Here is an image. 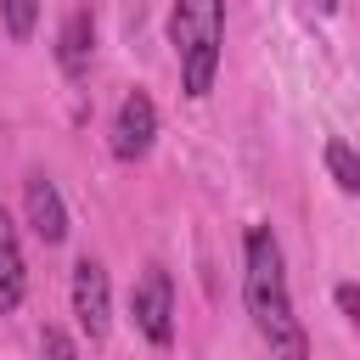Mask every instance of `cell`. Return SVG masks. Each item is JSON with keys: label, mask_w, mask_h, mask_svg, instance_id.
<instances>
[{"label": "cell", "mask_w": 360, "mask_h": 360, "mask_svg": "<svg viewBox=\"0 0 360 360\" xmlns=\"http://www.w3.org/2000/svg\"><path fill=\"white\" fill-rule=\"evenodd\" d=\"M242 304L276 360H309V338H304V321H298L292 287H287V259H281V242L270 225L242 231Z\"/></svg>", "instance_id": "obj_1"}, {"label": "cell", "mask_w": 360, "mask_h": 360, "mask_svg": "<svg viewBox=\"0 0 360 360\" xmlns=\"http://www.w3.org/2000/svg\"><path fill=\"white\" fill-rule=\"evenodd\" d=\"M129 321H135V332L152 349H169L174 343V281H169L163 264H146L141 281L129 287Z\"/></svg>", "instance_id": "obj_3"}, {"label": "cell", "mask_w": 360, "mask_h": 360, "mask_svg": "<svg viewBox=\"0 0 360 360\" xmlns=\"http://www.w3.org/2000/svg\"><path fill=\"white\" fill-rule=\"evenodd\" d=\"M39 354H45V360H79V343H73L62 326H45V332H39Z\"/></svg>", "instance_id": "obj_11"}, {"label": "cell", "mask_w": 360, "mask_h": 360, "mask_svg": "<svg viewBox=\"0 0 360 360\" xmlns=\"http://www.w3.org/2000/svg\"><path fill=\"white\" fill-rule=\"evenodd\" d=\"M0 22H6V34L22 45V39H34V22H39V0H0Z\"/></svg>", "instance_id": "obj_10"}, {"label": "cell", "mask_w": 360, "mask_h": 360, "mask_svg": "<svg viewBox=\"0 0 360 360\" xmlns=\"http://www.w3.org/2000/svg\"><path fill=\"white\" fill-rule=\"evenodd\" d=\"M152 146H158V101H152L146 90H129V96L118 101L112 124H107V152H112L118 163H141Z\"/></svg>", "instance_id": "obj_5"}, {"label": "cell", "mask_w": 360, "mask_h": 360, "mask_svg": "<svg viewBox=\"0 0 360 360\" xmlns=\"http://www.w3.org/2000/svg\"><path fill=\"white\" fill-rule=\"evenodd\" d=\"M68 298H73V321H79V332H84L90 343H101V338L112 332V276H107V264L84 253V259L73 264Z\"/></svg>", "instance_id": "obj_4"}, {"label": "cell", "mask_w": 360, "mask_h": 360, "mask_svg": "<svg viewBox=\"0 0 360 360\" xmlns=\"http://www.w3.org/2000/svg\"><path fill=\"white\" fill-rule=\"evenodd\" d=\"M22 214H28V231H34L45 248L68 242V202H62V191H56V180H51L45 169H34V174L22 180Z\"/></svg>", "instance_id": "obj_6"}, {"label": "cell", "mask_w": 360, "mask_h": 360, "mask_svg": "<svg viewBox=\"0 0 360 360\" xmlns=\"http://www.w3.org/2000/svg\"><path fill=\"white\" fill-rule=\"evenodd\" d=\"M309 6H315L321 17H332V11H338V0H309Z\"/></svg>", "instance_id": "obj_13"}, {"label": "cell", "mask_w": 360, "mask_h": 360, "mask_svg": "<svg viewBox=\"0 0 360 360\" xmlns=\"http://www.w3.org/2000/svg\"><path fill=\"white\" fill-rule=\"evenodd\" d=\"M28 298V264H22V236L0 202V315H17Z\"/></svg>", "instance_id": "obj_8"}, {"label": "cell", "mask_w": 360, "mask_h": 360, "mask_svg": "<svg viewBox=\"0 0 360 360\" xmlns=\"http://www.w3.org/2000/svg\"><path fill=\"white\" fill-rule=\"evenodd\" d=\"M90 56H96V11L90 6H73L56 28V68L68 79H84L90 73Z\"/></svg>", "instance_id": "obj_7"}, {"label": "cell", "mask_w": 360, "mask_h": 360, "mask_svg": "<svg viewBox=\"0 0 360 360\" xmlns=\"http://www.w3.org/2000/svg\"><path fill=\"white\" fill-rule=\"evenodd\" d=\"M169 45L180 68V90L202 101L219 79L225 56V0H174L169 6Z\"/></svg>", "instance_id": "obj_2"}, {"label": "cell", "mask_w": 360, "mask_h": 360, "mask_svg": "<svg viewBox=\"0 0 360 360\" xmlns=\"http://www.w3.org/2000/svg\"><path fill=\"white\" fill-rule=\"evenodd\" d=\"M321 163H326V174H332V186H338L343 197H360V152H354L343 135H332V141L321 146Z\"/></svg>", "instance_id": "obj_9"}, {"label": "cell", "mask_w": 360, "mask_h": 360, "mask_svg": "<svg viewBox=\"0 0 360 360\" xmlns=\"http://www.w3.org/2000/svg\"><path fill=\"white\" fill-rule=\"evenodd\" d=\"M332 298H338L343 321H349V326L360 332V287H354V281H338V287H332Z\"/></svg>", "instance_id": "obj_12"}]
</instances>
